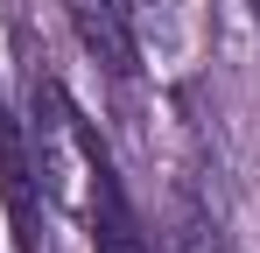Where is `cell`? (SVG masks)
I'll use <instances>...</instances> for the list:
<instances>
[{
    "instance_id": "cell-1",
    "label": "cell",
    "mask_w": 260,
    "mask_h": 253,
    "mask_svg": "<svg viewBox=\"0 0 260 253\" xmlns=\"http://www.w3.org/2000/svg\"><path fill=\"white\" fill-rule=\"evenodd\" d=\"M21 134H28V155H36V183H43V204L85 218L91 183L106 169V148L91 120L71 106V91L49 78V71H28L21 78Z\"/></svg>"
},
{
    "instance_id": "cell-2",
    "label": "cell",
    "mask_w": 260,
    "mask_h": 253,
    "mask_svg": "<svg viewBox=\"0 0 260 253\" xmlns=\"http://www.w3.org/2000/svg\"><path fill=\"white\" fill-rule=\"evenodd\" d=\"M0 204H7L14 253H36L43 246V183H36V155H28L21 113L7 99H0Z\"/></svg>"
},
{
    "instance_id": "cell-3",
    "label": "cell",
    "mask_w": 260,
    "mask_h": 253,
    "mask_svg": "<svg viewBox=\"0 0 260 253\" xmlns=\"http://www.w3.org/2000/svg\"><path fill=\"white\" fill-rule=\"evenodd\" d=\"M63 14H71V36L85 42V56L106 71V78H134L141 36H134L127 0H63Z\"/></svg>"
},
{
    "instance_id": "cell-4",
    "label": "cell",
    "mask_w": 260,
    "mask_h": 253,
    "mask_svg": "<svg viewBox=\"0 0 260 253\" xmlns=\"http://www.w3.org/2000/svg\"><path fill=\"white\" fill-rule=\"evenodd\" d=\"M85 225H91V253H148L141 218H134V204H127V190H120V176H113V162L99 169V183H91Z\"/></svg>"
},
{
    "instance_id": "cell-5",
    "label": "cell",
    "mask_w": 260,
    "mask_h": 253,
    "mask_svg": "<svg viewBox=\"0 0 260 253\" xmlns=\"http://www.w3.org/2000/svg\"><path fill=\"white\" fill-rule=\"evenodd\" d=\"M176 253H225V239H218V225H204V218H183Z\"/></svg>"
},
{
    "instance_id": "cell-6",
    "label": "cell",
    "mask_w": 260,
    "mask_h": 253,
    "mask_svg": "<svg viewBox=\"0 0 260 253\" xmlns=\"http://www.w3.org/2000/svg\"><path fill=\"white\" fill-rule=\"evenodd\" d=\"M253 14H260V0H253Z\"/></svg>"
}]
</instances>
